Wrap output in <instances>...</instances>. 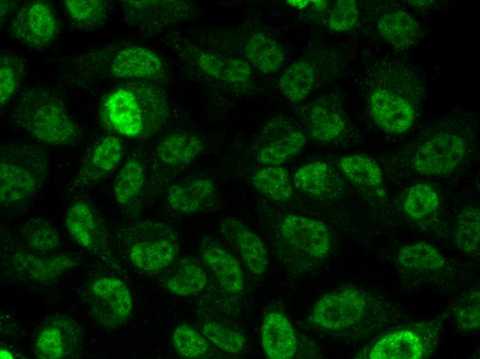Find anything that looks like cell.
I'll return each mask as SVG.
<instances>
[{
    "instance_id": "cell-22",
    "label": "cell",
    "mask_w": 480,
    "mask_h": 359,
    "mask_svg": "<svg viewBox=\"0 0 480 359\" xmlns=\"http://www.w3.org/2000/svg\"><path fill=\"white\" fill-rule=\"evenodd\" d=\"M203 150V144L199 137L176 132L166 135L160 140L156 148V154L161 163L178 167L192 163Z\"/></svg>"
},
{
    "instance_id": "cell-43",
    "label": "cell",
    "mask_w": 480,
    "mask_h": 359,
    "mask_svg": "<svg viewBox=\"0 0 480 359\" xmlns=\"http://www.w3.org/2000/svg\"><path fill=\"white\" fill-rule=\"evenodd\" d=\"M459 323L466 329H478L479 326V307L468 306L460 311L458 315Z\"/></svg>"
},
{
    "instance_id": "cell-11",
    "label": "cell",
    "mask_w": 480,
    "mask_h": 359,
    "mask_svg": "<svg viewBox=\"0 0 480 359\" xmlns=\"http://www.w3.org/2000/svg\"><path fill=\"white\" fill-rule=\"evenodd\" d=\"M81 346V333L74 322L56 317L44 324L34 344V355L43 359H60L74 356Z\"/></svg>"
},
{
    "instance_id": "cell-25",
    "label": "cell",
    "mask_w": 480,
    "mask_h": 359,
    "mask_svg": "<svg viewBox=\"0 0 480 359\" xmlns=\"http://www.w3.org/2000/svg\"><path fill=\"white\" fill-rule=\"evenodd\" d=\"M244 54L250 64L266 74L277 72L283 60V52L276 41L261 32L248 38Z\"/></svg>"
},
{
    "instance_id": "cell-32",
    "label": "cell",
    "mask_w": 480,
    "mask_h": 359,
    "mask_svg": "<svg viewBox=\"0 0 480 359\" xmlns=\"http://www.w3.org/2000/svg\"><path fill=\"white\" fill-rule=\"evenodd\" d=\"M399 263L405 269L414 271H429L442 268L445 259L432 245L424 242L409 244L398 253Z\"/></svg>"
},
{
    "instance_id": "cell-31",
    "label": "cell",
    "mask_w": 480,
    "mask_h": 359,
    "mask_svg": "<svg viewBox=\"0 0 480 359\" xmlns=\"http://www.w3.org/2000/svg\"><path fill=\"white\" fill-rule=\"evenodd\" d=\"M314 79L313 66L306 61L299 60L290 66L281 76L280 90L288 100L300 101L310 92Z\"/></svg>"
},
{
    "instance_id": "cell-26",
    "label": "cell",
    "mask_w": 480,
    "mask_h": 359,
    "mask_svg": "<svg viewBox=\"0 0 480 359\" xmlns=\"http://www.w3.org/2000/svg\"><path fill=\"white\" fill-rule=\"evenodd\" d=\"M63 6L71 23L84 30L103 26L110 13L108 3L103 0H65Z\"/></svg>"
},
{
    "instance_id": "cell-30",
    "label": "cell",
    "mask_w": 480,
    "mask_h": 359,
    "mask_svg": "<svg viewBox=\"0 0 480 359\" xmlns=\"http://www.w3.org/2000/svg\"><path fill=\"white\" fill-rule=\"evenodd\" d=\"M306 141L302 132L290 130L264 145L258 152L257 161L263 166H279L301 151Z\"/></svg>"
},
{
    "instance_id": "cell-23",
    "label": "cell",
    "mask_w": 480,
    "mask_h": 359,
    "mask_svg": "<svg viewBox=\"0 0 480 359\" xmlns=\"http://www.w3.org/2000/svg\"><path fill=\"white\" fill-rule=\"evenodd\" d=\"M377 29L385 41L399 49L414 45L420 36L417 22L409 13L402 10L382 16L377 21Z\"/></svg>"
},
{
    "instance_id": "cell-42",
    "label": "cell",
    "mask_w": 480,
    "mask_h": 359,
    "mask_svg": "<svg viewBox=\"0 0 480 359\" xmlns=\"http://www.w3.org/2000/svg\"><path fill=\"white\" fill-rule=\"evenodd\" d=\"M251 76V67L248 62L237 58L226 60L225 79L233 85L247 83Z\"/></svg>"
},
{
    "instance_id": "cell-17",
    "label": "cell",
    "mask_w": 480,
    "mask_h": 359,
    "mask_svg": "<svg viewBox=\"0 0 480 359\" xmlns=\"http://www.w3.org/2000/svg\"><path fill=\"white\" fill-rule=\"evenodd\" d=\"M261 341L266 355L271 359H290L297 349L292 325L285 315L272 311L266 315L261 327Z\"/></svg>"
},
{
    "instance_id": "cell-33",
    "label": "cell",
    "mask_w": 480,
    "mask_h": 359,
    "mask_svg": "<svg viewBox=\"0 0 480 359\" xmlns=\"http://www.w3.org/2000/svg\"><path fill=\"white\" fill-rule=\"evenodd\" d=\"M339 164L343 175L354 184L366 187H377L382 182L380 166L368 156L347 155L341 158Z\"/></svg>"
},
{
    "instance_id": "cell-12",
    "label": "cell",
    "mask_w": 480,
    "mask_h": 359,
    "mask_svg": "<svg viewBox=\"0 0 480 359\" xmlns=\"http://www.w3.org/2000/svg\"><path fill=\"white\" fill-rule=\"evenodd\" d=\"M10 260L15 270L25 278L39 282H51L77 263L67 253H40L23 244L11 250Z\"/></svg>"
},
{
    "instance_id": "cell-29",
    "label": "cell",
    "mask_w": 480,
    "mask_h": 359,
    "mask_svg": "<svg viewBox=\"0 0 480 359\" xmlns=\"http://www.w3.org/2000/svg\"><path fill=\"white\" fill-rule=\"evenodd\" d=\"M146 183V171L137 158L129 159L119 171L114 184L113 193L121 206L134 202L141 194Z\"/></svg>"
},
{
    "instance_id": "cell-34",
    "label": "cell",
    "mask_w": 480,
    "mask_h": 359,
    "mask_svg": "<svg viewBox=\"0 0 480 359\" xmlns=\"http://www.w3.org/2000/svg\"><path fill=\"white\" fill-rule=\"evenodd\" d=\"M26 61L17 53L4 52L0 56V106L3 108L21 84L26 74Z\"/></svg>"
},
{
    "instance_id": "cell-21",
    "label": "cell",
    "mask_w": 480,
    "mask_h": 359,
    "mask_svg": "<svg viewBox=\"0 0 480 359\" xmlns=\"http://www.w3.org/2000/svg\"><path fill=\"white\" fill-rule=\"evenodd\" d=\"M296 188L319 198L331 197L341 189L339 178L325 162H314L299 167L294 175Z\"/></svg>"
},
{
    "instance_id": "cell-2",
    "label": "cell",
    "mask_w": 480,
    "mask_h": 359,
    "mask_svg": "<svg viewBox=\"0 0 480 359\" xmlns=\"http://www.w3.org/2000/svg\"><path fill=\"white\" fill-rule=\"evenodd\" d=\"M163 106L151 85L138 84L114 89L101 100L99 117L102 126L130 138L148 137L163 118Z\"/></svg>"
},
{
    "instance_id": "cell-14",
    "label": "cell",
    "mask_w": 480,
    "mask_h": 359,
    "mask_svg": "<svg viewBox=\"0 0 480 359\" xmlns=\"http://www.w3.org/2000/svg\"><path fill=\"white\" fill-rule=\"evenodd\" d=\"M370 110L375 123L389 133L406 132L414 120V111L411 104L386 90H377L371 95Z\"/></svg>"
},
{
    "instance_id": "cell-41",
    "label": "cell",
    "mask_w": 480,
    "mask_h": 359,
    "mask_svg": "<svg viewBox=\"0 0 480 359\" xmlns=\"http://www.w3.org/2000/svg\"><path fill=\"white\" fill-rule=\"evenodd\" d=\"M358 19L357 5L353 0H340L334 6L328 19L330 28L336 32L352 29Z\"/></svg>"
},
{
    "instance_id": "cell-24",
    "label": "cell",
    "mask_w": 480,
    "mask_h": 359,
    "mask_svg": "<svg viewBox=\"0 0 480 359\" xmlns=\"http://www.w3.org/2000/svg\"><path fill=\"white\" fill-rule=\"evenodd\" d=\"M165 284L172 293L188 297L204 289L207 275L199 263L194 260L185 258L178 261L169 269Z\"/></svg>"
},
{
    "instance_id": "cell-5",
    "label": "cell",
    "mask_w": 480,
    "mask_h": 359,
    "mask_svg": "<svg viewBox=\"0 0 480 359\" xmlns=\"http://www.w3.org/2000/svg\"><path fill=\"white\" fill-rule=\"evenodd\" d=\"M88 308L92 319L106 329H115L129 318L133 300L128 287L114 277L94 280L88 291Z\"/></svg>"
},
{
    "instance_id": "cell-7",
    "label": "cell",
    "mask_w": 480,
    "mask_h": 359,
    "mask_svg": "<svg viewBox=\"0 0 480 359\" xmlns=\"http://www.w3.org/2000/svg\"><path fill=\"white\" fill-rule=\"evenodd\" d=\"M367 309L361 291L343 287L334 289L319 298L313 307L310 321L317 327L330 331L348 329L359 322Z\"/></svg>"
},
{
    "instance_id": "cell-39",
    "label": "cell",
    "mask_w": 480,
    "mask_h": 359,
    "mask_svg": "<svg viewBox=\"0 0 480 359\" xmlns=\"http://www.w3.org/2000/svg\"><path fill=\"white\" fill-rule=\"evenodd\" d=\"M202 332L208 341L228 353H239L246 344V338L241 333L214 321L206 322Z\"/></svg>"
},
{
    "instance_id": "cell-18",
    "label": "cell",
    "mask_w": 480,
    "mask_h": 359,
    "mask_svg": "<svg viewBox=\"0 0 480 359\" xmlns=\"http://www.w3.org/2000/svg\"><path fill=\"white\" fill-rule=\"evenodd\" d=\"M217 187L206 177H197L172 185L167 192V202L172 209L181 213L202 210L215 196Z\"/></svg>"
},
{
    "instance_id": "cell-4",
    "label": "cell",
    "mask_w": 480,
    "mask_h": 359,
    "mask_svg": "<svg viewBox=\"0 0 480 359\" xmlns=\"http://www.w3.org/2000/svg\"><path fill=\"white\" fill-rule=\"evenodd\" d=\"M119 3L125 21L145 34L190 21L197 10L195 4L188 1L123 0Z\"/></svg>"
},
{
    "instance_id": "cell-27",
    "label": "cell",
    "mask_w": 480,
    "mask_h": 359,
    "mask_svg": "<svg viewBox=\"0 0 480 359\" xmlns=\"http://www.w3.org/2000/svg\"><path fill=\"white\" fill-rule=\"evenodd\" d=\"M251 182L258 192L271 200L285 202L293 196L288 172L280 165L263 166L257 170Z\"/></svg>"
},
{
    "instance_id": "cell-19",
    "label": "cell",
    "mask_w": 480,
    "mask_h": 359,
    "mask_svg": "<svg viewBox=\"0 0 480 359\" xmlns=\"http://www.w3.org/2000/svg\"><path fill=\"white\" fill-rule=\"evenodd\" d=\"M201 255L226 292L237 294L242 291L245 286L243 273L239 262L229 251L211 243L202 248Z\"/></svg>"
},
{
    "instance_id": "cell-36",
    "label": "cell",
    "mask_w": 480,
    "mask_h": 359,
    "mask_svg": "<svg viewBox=\"0 0 480 359\" xmlns=\"http://www.w3.org/2000/svg\"><path fill=\"white\" fill-rule=\"evenodd\" d=\"M439 204V195L434 188L428 184L420 183L410 188L403 208L410 217L419 220L434 212Z\"/></svg>"
},
{
    "instance_id": "cell-28",
    "label": "cell",
    "mask_w": 480,
    "mask_h": 359,
    "mask_svg": "<svg viewBox=\"0 0 480 359\" xmlns=\"http://www.w3.org/2000/svg\"><path fill=\"white\" fill-rule=\"evenodd\" d=\"M23 244L40 253H51L61 244V235L56 226L48 220L34 217L23 224L20 231Z\"/></svg>"
},
{
    "instance_id": "cell-20",
    "label": "cell",
    "mask_w": 480,
    "mask_h": 359,
    "mask_svg": "<svg viewBox=\"0 0 480 359\" xmlns=\"http://www.w3.org/2000/svg\"><path fill=\"white\" fill-rule=\"evenodd\" d=\"M426 351V345L417 332L401 329L377 340L371 348L372 359H419Z\"/></svg>"
},
{
    "instance_id": "cell-40",
    "label": "cell",
    "mask_w": 480,
    "mask_h": 359,
    "mask_svg": "<svg viewBox=\"0 0 480 359\" xmlns=\"http://www.w3.org/2000/svg\"><path fill=\"white\" fill-rule=\"evenodd\" d=\"M183 50V55L204 75L217 80L225 79L226 60H223L208 50L189 46Z\"/></svg>"
},
{
    "instance_id": "cell-6",
    "label": "cell",
    "mask_w": 480,
    "mask_h": 359,
    "mask_svg": "<svg viewBox=\"0 0 480 359\" xmlns=\"http://www.w3.org/2000/svg\"><path fill=\"white\" fill-rule=\"evenodd\" d=\"M10 34L35 50L50 46L59 33V23L53 7L43 1L23 3L14 14Z\"/></svg>"
},
{
    "instance_id": "cell-44",
    "label": "cell",
    "mask_w": 480,
    "mask_h": 359,
    "mask_svg": "<svg viewBox=\"0 0 480 359\" xmlns=\"http://www.w3.org/2000/svg\"><path fill=\"white\" fill-rule=\"evenodd\" d=\"M17 3L13 1L1 0L0 1L1 25L6 20L8 14H10L14 9L17 8Z\"/></svg>"
},
{
    "instance_id": "cell-1",
    "label": "cell",
    "mask_w": 480,
    "mask_h": 359,
    "mask_svg": "<svg viewBox=\"0 0 480 359\" xmlns=\"http://www.w3.org/2000/svg\"><path fill=\"white\" fill-rule=\"evenodd\" d=\"M19 129L38 142L53 146H72L81 139V131L62 101L41 87L27 89L11 113Z\"/></svg>"
},
{
    "instance_id": "cell-16",
    "label": "cell",
    "mask_w": 480,
    "mask_h": 359,
    "mask_svg": "<svg viewBox=\"0 0 480 359\" xmlns=\"http://www.w3.org/2000/svg\"><path fill=\"white\" fill-rule=\"evenodd\" d=\"M179 246L167 235H151L134 240L128 249L132 264L146 272H154L169 266L176 259Z\"/></svg>"
},
{
    "instance_id": "cell-3",
    "label": "cell",
    "mask_w": 480,
    "mask_h": 359,
    "mask_svg": "<svg viewBox=\"0 0 480 359\" xmlns=\"http://www.w3.org/2000/svg\"><path fill=\"white\" fill-rule=\"evenodd\" d=\"M45 150L35 144L7 143L0 148L1 206H14L31 200L41 189L48 174Z\"/></svg>"
},
{
    "instance_id": "cell-8",
    "label": "cell",
    "mask_w": 480,
    "mask_h": 359,
    "mask_svg": "<svg viewBox=\"0 0 480 359\" xmlns=\"http://www.w3.org/2000/svg\"><path fill=\"white\" fill-rule=\"evenodd\" d=\"M123 153V143L116 136H106L97 141L67 184L66 191L76 193L98 184L117 167Z\"/></svg>"
},
{
    "instance_id": "cell-15",
    "label": "cell",
    "mask_w": 480,
    "mask_h": 359,
    "mask_svg": "<svg viewBox=\"0 0 480 359\" xmlns=\"http://www.w3.org/2000/svg\"><path fill=\"white\" fill-rule=\"evenodd\" d=\"M65 224L70 237L81 247L97 253L106 249L104 232L86 201L77 200L68 207Z\"/></svg>"
},
{
    "instance_id": "cell-9",
    "label": "cell",
    "mask_w": 480,
    "mask_h": 359,
    "mask_svg": "<svg viewBox=\"0 0 480 359\" xmlns=\"http://www.w3.org/2000/svg\"><path fill=\"white\" fill-rule=\"evenodd\" d=\"M466 153L464 140L458 135H437L424 142L413 159V168L419 174L437 176L454 170Z\"/></svg>"
},
{
    "instance_id": "cell-38",
    "label": "cell",
    "mask_w": 480,
    "mask_h": 359,
    "mask_svg": "<svg viewBox=\"0 0 480 359\" xmlns=\"http://www.w3.org/2000/svg\"><path fill=\"white\" fill-rule=\"evenodd\" d=\"M172 340L177 353L184 358H201L209 351L207 338L186 324L180 325L175 329Z\"/></svg>"
},
{
    "instance_id": "cell-13",
    "label": "cell",
    "mask_w": 480,
    "mask_h": 359,
    "mask_svg": "<svg viewBox=\"0 0 480 359\" xmlns=\"http://www.w3.org/2000/svg\"><path fill=\"white\" fill-rule=\"evenodd\" d=\"M221 231L248 269L254 275H261L268 266V260L261 237L243 222L232 217L221 222Z\"/></svg>"
},
{
    "instance_id": "cell-37",
    "label": "cell",
    "mask_w": 480,
    "mask_h": 359,
    "mask_svg": "<svg viewBox=\"0 0 480 359\" xmlns=\"http://www.w3.org/2000/svg\"><path fill=\"white\" fill-rule=\"evenodd\" d=\"M480 214L479 210L469 208L459 215L454 231L457 246L469 254L477 253L479 248Z\"/></svg>"
},
{
    "instance_id": "cell-10",
    "label": "cell",
    "mask_w": 480,
    "mask_h": 359,
    "mask_svg": "<svg viewBox=\"0 0 480 359\" xmlns=\"http://www.w3.org/2000/svg\"><path fill=\"white\" fill-rule=\"evenodd\" d=\"M280 231L292 246L311 258H323L330 250L329 230L323 222L316 219L287 215L281 222Z\"/></svg>"
},
{
    "instance_id": "cell-35",
    "label": "cell",
    "mask_w": 480,
    "mask_h": 359,
    "mask_svg": "<svg viewBox=\"0 0 480 359\" xmlns=\"http://www.w3.org/2000/svg\"><path fill=\"white\" fill-rule=\"evenodd\" d=\"M309 127L316 140L326 142L341 135L345 123L337 112L325 106H315L310 112Z\"/></svg>"
}]
</instances>
